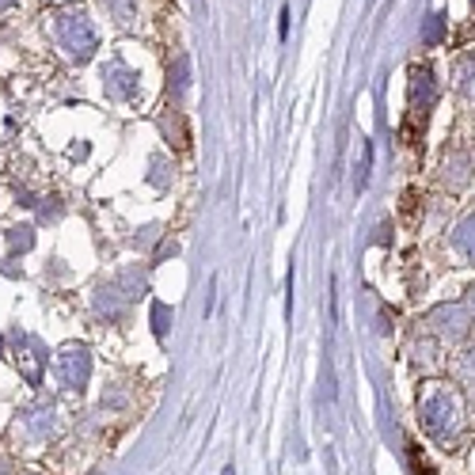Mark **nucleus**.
<instances>
[{
	"mask_svg": "<svg viewBox=\"0 0 475 475\" xmlns=\"http://www.w3.org/2000/svg\"><path fill=\"white\" fill-rule=\"evenodd\" d=\"M225 475H232V468H229V471H225Z\"/></svg>",
	"mask_w": 475,
	"mask_h": 475,
	"instance_id": "4",
	"label": "nucleus"
},
{
	"mask_svg": "<svg viewBox=\"0 0 475 475\" xmlns=\"http://www.w3.org/2000/svg\"><path fill=\"white\" fill-rule=\"evenodd\" d=\"M437 35H441V23H437V15H434V23H430V30H426V39H430V42H434Z\"/></svg>",
	"mask_w": 475,
	"mask_h": 475,
	"instance_id": "2",
	"label": "nucleus"
},
{
	"mask_svg": "<svg viewBox=\"0 0 475 475\" xmlns=\"http://www.w3.org/2000/svg\"><path fill=\"white\" fill-rule=\"evenodd\" d=\"M471 354H475V350H471ZM464 369H468V376L475 380V358H468V366H464Z\"/></svg>",
	"mask_w": 475,
	"mask_h": 475,
	"instance_id": "3",
	"label": "nucleus"
},
{
	"mask_svg": "<svg viewBox=\"0 0 475 475\" xmlns=\"http://www.w3.org/2000/svg\"><path fill=\"white\" fill-rule=\"evenodd\" d=\"M422 426L430 430L434 441H441L445 449H453L456 441H461V430H464V415H461V400H456L453 392L437 388L426 395L422 403Z\"/></svg>",
	"mask_w": 475,
	"mask_h": 475,
	"instance_id": "1",
	"label": "nucleus"
}]
</instances>
